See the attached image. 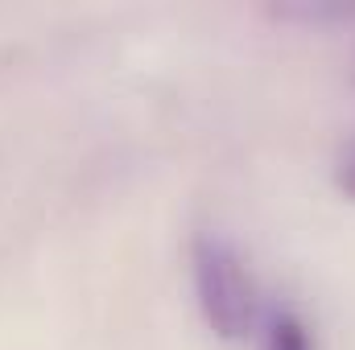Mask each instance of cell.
<instances>
[{"label":"cell","mask_w":355,"mask_h":350,"mask_svg":"<svg viewBox=\"0 0 355 350\" xmlns=\"http://www.w3.org/2000/svg\"><path fill=\"white\" fill-rule=\"evenodd\" d=\"M194 288L202 317L219 338H244L257 326L261 293L248 260L219 235H202L194 243Z\"/></svg>","instance_id":"obj_1"},{"label":"cell","mask_w":355,"mask_h":350,"mask_svg":"<svg viewBox=\"0 0 355 350\" xmlns=\"http://www.w3.org/2000/svg\"><path fill=\"white\" fill-rule=\"evenodd\" d=\"M265 350H314V338L297 313H277L265 330Z\"/></svg>","instance_id":"obj_2"},{"label":"cell","mask_w":355,"mask_h":350,"mask_svg":"<svg viewBox=\"0 0 355 350\" xmlns=\"http://www.w3.org/2000/svg\"><path fill=\"white\" fill-rule=\"evenodd\" d=\"M277 17H293V21H347L355 17V4H339V0H293V4H277Z\"/></svg>","instance_id":"obj_3"},{"label":"cell","mask_w":355,"mask_h":350,"mask_svg":"<svg viewBox=\"0 0 355 350\" xmlns=\"http://www.w3.org/2000/svg\"><path fill=\"white\" fill-rule=\"evenodd\" d=\"M335 185H339V190H343V194L355 202V149L343 157V161H339V169H335Z\"/></svg>","instance_id":"obj_4"}]
</instances>
